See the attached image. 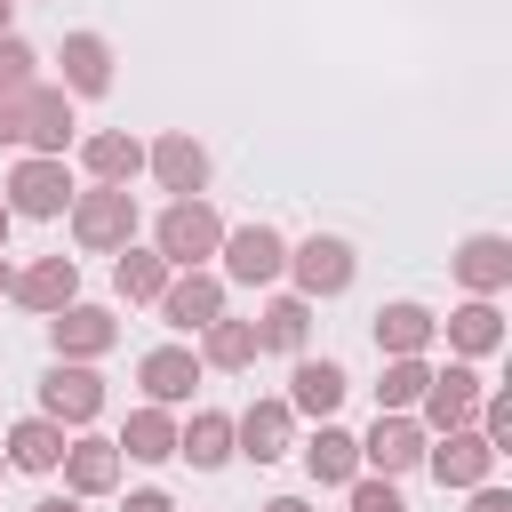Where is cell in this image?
Returning <instances> with one entry per match:
<instances>
[{"label": "cell", "instance_id": "33", "mask_svg": "<svg viewBox=\"0 0 512 512\" xmlns=\"http://www.w3.org/2000/svg\"><path fill=\"white\" fill-rule=\"evenodd\" d=\"M344 496H352V512H408V496H400L392 480H376V472H360Z\"/></svg>", "mask_w": 512, "mask_h": 512}, {"label": "cell", "instance_id": "30", "mask_svg": "<svg viewBox=\"0 0 512 512\" xmlns=\"http://www.w3.org/2000/svg\"><path fill=\"white\" fill-rule=\"evenodd\" d=\"M112 288H120V304H160V288H168V264L152 256V248H120L112 256Z\"/></svg>", "mask_w": 512, "mask_h": 512}, {"label": "cell", "instance_id": "16", "mask_svg": "<svg viewBox=\"0 0 512 512\" xmlns=\"http://www.w3.org/2000/svg\"><path fill=\"white\" fill-rule=\"evenodd\" d=\"M136 384H144L152 408H184L192 384H200V352H192V344H152V352L136 360Z\"/></svg>", "mask_w": 512, "mask_h": 512}, {"label": "cell", "instance_id": "31", "mask_svg": "<svg viewBox=\"0 0 512 512\" xmlns=\"http://www.w3.org/2000/svg\"><path fill=\"white\" fill-rule=\"evenodd\" d=\"M424 384H432V360H384V376H376V416H408V408L424 400Z\"/></svg>", "mask_w": 512, "mask_h": 512}, {"label": "cell", "instance_id": "10", "mask_svg": "<svg viewBox=\"0 0 512 512\" xmlns=\"http://www.w3.org/2000/svg\"><path fill=\"white\" fill-rule=\"evenodd\" d=\"M64 208H72V168L24 152L8 168V216H64Z\"/></svg>", "mask_w": 512, "mask_h": 512}, {"label": "cell", "instance_id": "3", "mask_svg": "<svg viewBox=\"0 0 512 512\" xmlns=\"http://www.w3.org/2000/svg\"><path fill=\"white\" fill-rule=\"evenodd\" d=\"M72 136H80L72 96H64V88H48V80H32V88L16 96V144H24V152H40V160H64V152H72Z\"/></svg>", "mask_w": 512, "mask_h": 512}, {"label": "cell", "instance_id": "27", "mask_svg": "<svg viewBox=\"0 0 512 512\" xmlns=\"http://www.w3.org/2000/svg\"><path fill=\"white\" fill-rule=\"evenodd\" d=\"M112 448H120V456H136V464H168V456H176V416L144 400V408H128V424H120V440H112Z\"/></svg>", "mask_w": 512, "mask_h": 512}, {"label": "cell", "instance_id": "6", "mask_svg": "<svg viewBox=\"0 0 512 512\" xmlns=\"http://www.w3.org/2000/svg\"><path fill=\"white\" fill-rule=\"evenodd\" d=\"M224 272L216 280H240V288H272L280 272H288V240L272 232V224H224Z\"/></svg>", "mask_w": 512, "mask_h": 512}, {"label": "cell", "instance_id": "12", "mask_svg": "<svg viewBox=\"0 0 512 512\" xmlns=\"http://www.w3.org/2000/svg\"><path fill=\"white\" fill-rule=\"evenodd\" d=\"M424 424L416 416H376L368 424V440H360V472H376V480H400V472H416L424 464Z\"/></svg>", "mask_w": 512, "mask_h": 512}, {"label": "cell", "instance_id": "8", "mask_svg": "<svg viewBox=\"0 0 512 512\" xmlns=\"http://www.w3.org/2000/svg\"><path fill=\"white\" fill-rule=\"evenodd\" d=\"M144 176H152L160 192H176V200H200V192H208V144H200L192 128H168V136L144 144Z\"/></svg>", "mask_w": 512, "mask_h": 512}, {"label": "cell", "instance_id": "23", "mask_svg": "<svg viewBox=\"0 0 512 512\" xmlns=\"http://www.w3.org/2000/svg\"><path fill=\"white\" fill-rule=\"evenodd\" d=\"M80 168L96 184H136L144 176V144L128 128H96V136H80Z\"/></svg>", "mask_w": 512, "mask_h": 512}, {"label": "cell", "instance_id": "37", "mask_svg": "<svg viewBox=\"0 0 512 512\" xmlns=\"http://www.w3.org/2000/svg\"><path fill=\"white\" fill-rule=\"evenodd\" d=\"M32 512H80V496H40Z\"/></svg>", "mask_w": 512, "mask_h": 512}, {"label": "cell", "instance_id": "15", "mask_svg": "<svg viewBox=\"0 0 512 512\" xmlns=\"http://www.w3.org/2000/svg\"><path fill=\"white\" fill-rule=\"evenodd\" d=\"M8 296H16L24 312H40V320H48V312L80 304V264H72V256H32V264L8 280Z\"/></svg>", "mask_w": 512, "mask_h": 512}, {"label": "cell", "instance_id": "4", "mask_svg": "<svg viewBox=\"0 0 512 512\" xmlns=\"http://www.w3.org/2000/svg\"><path fill=\"white\" fill-rule=\"evenodd\" d=\"M352 272H360V256H352V240H336V232H312V240H296V248H288V280H296V296H304V304L344 296V288H352Z\"/></svg>", "mask_w": 512, "mask_h": 512}, {"label": "cell", "instance_id": "9", "mask_svg": "<svg viewBox=\"0 0 512 512\" xmlns=\"http://www.w3.org/2000/svg\"><path fill=\"white\" fill-rule=\"evenodd\" d=\"M496 464H504V456H496L472 424H464V432H432V440H424V472H432L440 488H480V480H496Z\"/></svg>", "mask_w": 512, "mask_h": 512}, {"label": "cell", "instance_id": "11", "mask_svg": "<svg viewBox=\"0 0 512 512\" xmlns=\"http://www.w3.org/2000/svg\"><path fill=\"white\" fill-rule=\"evenodd\" d=\"M296 448V416H288V400H248L240 416H232V456H248V464H280Z\"/></svg>", "mask_w": 512, "mask_h": 512}, {"label": "cell", "instance_id": "22", "mask_svg": "<svg viewBox=\"0 0 512 512\" xmlns=\"http://www.w3.org/2000/svg\"><path fill=\"white\" fill-rule=\"evenodd\" d=\"M432 336H440V320H432L424 304H408V296H400V304H376V352H384V360H424Z\"/></svg>", "mask_w": 512, "mask_h": 512}, {"label": "cell", "instance_id": "24", "mask_svg": "<svg viewBox=\"0 0 512 512\" xmlns=\"http://www.w3.org/2000/svg\"><path fill=\"white\" fill-rule=\"evenodd\" d=\"M64 440H72L64 424H48V416H16L8 440H0V456H8L16 472H56V464H64Z\"/></svg>", "mask_w": 512, "mask_h": 512}, {"label": "cell", "instance_id": "25", "mask_svg": "<svg viewBox=\"0 0 512 512\" xmlns=\"http://www.w3.org/2000/svg\"><path fill=\"white\" fill-rule=\"evenodd\" d=\"M304 472H312L320 488H352V480H360V440H352L344 424H320V432L304 440Z\"/></svg>", "mask_w": 512, "mask_h": 512}, {"label": "cell", "instance_id": "17", "mask_svg": "<svg viewBox=\"0 0 512 512\" xmlns=\"http://www.w3.org/2000/svg\"><path fill=\"white\" fill-rule=\"evenodd\" d=\"M56 472H64V496H112L120 488V448L96 440V432H72Z\"/></svg>", "mask_w": 512, "mask_h": 512}, {"label": "cell", "instance_id": "18", "mask_svg": "<svg viewBox=\"0 0 512 512\" xmlns=\"http://www.w3.org/2000/svg\"><path fill=\"white\" fill-rule=\"evenodd\" d=\"M56 64H64V96L80 104V96H104L112 88V40L104 32H64V48H56Z\"/></svg>", "mask_w": 512, "mask_h": 512}, {"label": "cell", "instance_id": "14", "mask_svg": "<svg viewBox=\"0 0 512 512\" xmlns=\"http://www.w3.org/2000/svg\"><path fill=\"white\" fill-rule=\"evenodd\" d=\"M48 344H56V360H104L120 344V320L104 304H64V312H48Z\"/></svg>", "mask_w": 512, "mask_h": 512}, {"label": "cell", "instance_id": "28", "mask_svg": "<svg viewBox=\"0 0 512 512\" xmlns=\"http://www.w3.org/2000/svg\"><path fill=\"white\" fill-rule=\"evenodd\" d=\"M176 456H192V472L232 464V416L224 408H192V424H176Z\"/></svg>", "mask_w": 512, "mask_h": 512}, {"label": "cell", "instance_id": "40", "mask_svg": "<svg viewBox=\"0 0 512 512\" xmlns=\"http://www.w3.org/2000/svg\"><path fill=\"white\" fill-rule=\"evenodd\" d=\"M0 32H16V0H0Z\"/></svg>", "mask_w": 512, "mask_h": 512}, {"label": "cell", "instance_id": "35", "mask_svg": "<svg viewBox=\"0 0 512 512\" xmlns=\"http://www.w3.org/2000/svg\"><path fill=\"white\" fill-rule=\"evenodd\" d=\"M120 512H176V504H168V488H136Z\"/></svg>", "mask_w": 512, "mask_h": 512}, {"label": "cell", "instance_id": "19", "mask_svg": "<svg viewBox=\"0 0 512 512\" xmlns=\"http://www.w3.org/2000/svg\"><path fill=\"white\" fill-rule=\"evenodd\" d=\"M440 336H448L456 360H488V352H504V312H496V296H464V304L440 320Z\"/></svg>", "mask_w": 512, "mask_h": 512}, {"label": "cell", "instance_id": "43", "mask_svg": "<svg viewBox=\"0 0 512 512\" xmlns=\"http://www.w3.org/2000/svg\"><path fill=\"white\" fill-rule=\"evenodd\" d=\"M16 8H32V0H16Z\"/></svg>", "mask_w": 512, "mask_h": 512}, {"label": "cell", "instance_id": "34", "mask_svg": "<svg viewBox=\"0 0 512 512\" xmlns=\"http://www.w3.org/2000/svg\"><path fill=\"white\" fill-rule=\"evenodd\" d=\"M472 504L464 512H512V488H496V480H480V488H464Z\"/></svg>", "mask_w": 512, "mask_h": 512}, {"label": "cell", "instance_id": "42", "mask_svg": "<svg viewBox=\"0 0 512 512\" xmlns=\"http://www.w3.org/2000/svg\"><path fill=\"white\" fill-rule=\"evenodd\" d=\"M0 472H8V456H0Z\"/></svg>", "mask_w": 512, "mask_h": 512}, {"label": "cell", "instance_id": "20", "mask_svg": "<svg viewBox=\"0 0 512 512\" xmlns=\"http://www.w3.org/2000/svg\"><path fill=\"white\" fill-rule=\"evenodd\" d=\"M344 392H352V376H344L336 360H296V376H288V416L328 424V416L344 408Z\"/></svg>", "mask_w": 512, "mask_h": 512}, {"label": "cell", "instance_id": "36", "mask_svg": "<svg viewBox=\"0 0 512 512\" xmlns=\"http://www.w3.org/2000/svg\"><path fill=\"white\" fill-rule=\"evenodd\" d=\"M16 144V96H0V152Z\"/></svg>", "mask_w": 512, "mask_h": 512}, {"label": "cell", "instance_id": "32", "mask_svg": "<svg viewBox=\"0 0 512 512\" xmlns=\"http://www.w3.org/2000/svg\"><path fill=\"white\" fill-rule=\"evenodd\" d=\"M40 80V56H32V40L24 32H0V96H24Z\"/></svg>", "mask_w": 512, "mask_h": 512}, {"label": "cell", "instance_id": "1", "mask_svg": "<svg viewBox=\"0 0 512 512\" xmlns=\"http://www.w3.org/2000/svg\"><path fill=\"white\" fill-rule=\"evenodd\" d=\"M216 248H224V216H216L208 200H168V208L152 216V256H160L168 272H208Z\"/></svg>", "mask_w": 512, "mask_h": 512}, {"label": "cell", "instance_id": "26", "mask_svg": "<svg viewBox=\"0 0 512 512\" xmlns=\"http://www.w3.org/2000/svg\"><path fill=\"white\" fill-rule=\"evenodd\" d=\"M256 352H264V344H256V320H232V312H224V320L200 328V368L240 376V368H256Z\"/></svg>", "mask_w": 512, "mask_h": 512}, {"label": "cell", "instance_id": "5", "mask_svg": "<svg viewBox=\"0 0 512 512\" xmlns=\"http://www.w3.org/2000/svg\"><path fill=\"white\" fill-rule=\"evenodd\" d=\"M480 392H488L480 368H472V360H448V368H432V384H424V400H416L408 416H416L424 432H464V424L480 416Z\"/></svg>", "mask_w": 512, "mask_h": 512}, {"label": "cell", "instance_id": "39", "mask_svg": "<svg viewBox=\"0 0 512 512\" xmlns=\"http://www.w3.org/2000/svg\"><path fill=\"white\" fill-rule=\"evenodd\" d=\"M8 232H16V216H8V200H0V256H8Z\"/></svg>", "mask_w": 512, "mask_h": 512}, {"label": "cell", "instance_id": "38", "mask_svg": "<svg viewBox=\"0 0 512 512\" xmlns=\"http://www.w3.org/2000/svg\"><path fill=\"white\" fill-rule=\"evenodd\" d=\"M264 512H312V504H304V496H272Z\"/></svg>", "mask_w": 512, "mask_h": 512}, {"label": "cell", "instance_id": "13", "mask_svg": "<svg viewBox=\"0 0 512 512\" xmlns=\"http://www.w3.org/2000/svg\"><path fill=\"white\" fill-rule=\"evenodd\" d=\"M160 320H168L176 336H200L208 320H224V280H216V272H168Z\"/></svg>", "mask_w": 512, "mask_h": 512}, {"label": "cell", "instance_id": "2", "mask_svg": "<svg viewBox=\"0 0 512 512\" xmlns=\"http://www.w3.org/2000/svg\"><path fill=\"white\" fill-rule=\"evenodd\" d=\"M136 192L128 184H88V192H72V240L88 248V256H120L128 240H136Z\"/></svg>", "mask_w": 512, "mask_h": 512}, {"label": "cell", "instance_id": "21", "mask_svg": "<svg viewBox=\"0 0 512 512\" xmlns=\"http://www.w3.org/2000/svg\"><path fill=\"white\" fill-rule=\"evenodd\" d=\"M456 280H464L472 296H504V288H512V240H504V232H472V240L456 248Z\"/></svg>", "mask_w": 512, "mask_h": 512}, {"label": "cell", "instance_id": "7", "mask_svg": "<svg viewBox=\"0 0 512 512\" xmlns=\"http://www.w3.org/2000/svg\"><path fill=\"white\" fill-rule=\"evenodd\" d=\"M40 416L64 424V432L96 424V416H104V376H96L88 360H56V368L40 376Z\"/></svg>", "mask_w": 512, "mask_h": 512}, {"label": "cell", "instance_id": "41", "mask_svg": "<svg viewBox=\"0 0 512 512\" xmlns=\"http://www.w3.org/2000/svg\"><path fill=\"white\" fill-rule=\"evenodd\" d=\"M8 280H16V264H8V256H0V296H8Z\"/></svg>", "mask_w": 512, "mask_h": 512}, {"label": "cell", "instance_id": "29", "mask_svg": "<svg viewBox=\"0 0 512 512\" xmlns=\"http://www.w3.org/2000/svg\"><path fill=\"white\" fill-rule=\"evenodd\" d=\"M304 336H312V304H304L296 288H288V296H272V304H264V320H256V344H264V352H296V360H304Z\"/></svg>", "mask_w": 512, "mask_h": 512}]
</instances>
